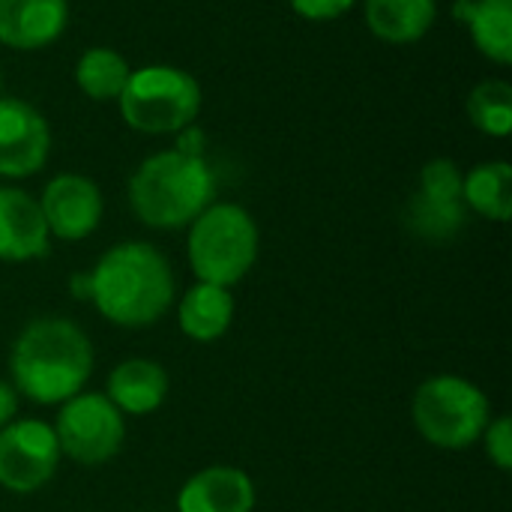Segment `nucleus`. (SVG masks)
I'll return each mask as SVG.
<instances>
[{
  "label": "nucleus",
  "instance_id": "13",
  "mask_svg": "<svg viewBox=\"0 0 512 512\" xmlns=\"http://www.w3.org/2000/svg\"><path fill=\"white\" fill-rule=\"evenodd\" d=\"M66 21V0H0V42L18 51L51 45Z\"/></svg>",
  "mask_w": 512,
  "mask_h": 512
},
{
  "label": "nucleus",
  "instance_id": "19",
  "mask_svg": "<svg viewBox=\"0 0 512 512\" xmlns=\"http://www.w3.org/2000/svg\"><path fill=\"white\" fill-rule=\"evenodd\" d=\"M129 63L120 51L114 48H105V45H96V48H87L81 57H78V66H75V81L78 87L90 96V99H120L126 81H129Z\"/></svg>",
  "mask_w": 512,
  "mask_h": 512
},
{
  "label": "nucleus",
  "instance_id": "17",
  "mask_svg": "<svg viewBox=\"0 0 512 512\" xmlns=\"http://www.w3.org/2000/svg\"><path fill=\"white\" fill-rule=\"evenodd\" d=\"M438 15V0H366L369 30L393 45L417 42L429 33Z\"/></svg>",
  "mask_w": 512,
  "mask_h": 512
},
{
  "label": "nucleus",
  "instance_id": "8",
  "mask_svg": "<svg viewBox=\"0 0 512 512\" xmlns=\"http://www.w3.org/2000/svg\"><path fill=\"white\" fill-rule=\"evenodd\" d=\"M60 465L54 426L42 420H12L0 429V486L15 495L39 492Z\"/></svg>",
  "mask_w": 512,
  "mask_h": 512
},
{
  "label": "nucleus",
  "instance_id": "10",
  "mask_svg": "<svg viewBox=\"0 0 512 512\" xmlns=\"http://www.w3.org/2000/svg\"><path fill=\"white\" fill-rule=\"evenodd\" d=\"M42 219L48 234L57 240H84L102 222V192L90 177L60 174L54 177L39 198Z\"/></svg>",
  "mask_w": 512,
  "mask_h": 512
},
{
  "label": "nucleus",
  "instance_id": "26",
  "mask_svg": "<svg viewBox=\"0 0 512 512\" xmlns=\"http://www.w3.org/2000/svg\"><path fill=\"white\" fill-rule=\"evenodd\" d=\"M180 135V141H177V150L180 153H192V156H201V150H204V135L198 132V129H183V132H177Z\"/></svg>",
  "mask_w": 512,
  "mask_h": 512
},
{
  "label": "nucleus",
  "instance_id": "6",
  "mask_svg": "<svg viewBox=\"0 0 512 512\" xmlns=\"http://www.w3.org/2000/svg\"><path fill=\"white\" fill-rule=\"evenodd\" d=\"M123 120L147 135L183 132L201 111V84L177 66L135 69L120 93Z\"/></svg>",
  "mask_w": 512,
  "mask_h": 512
},
{
  "label": "nucleus",
  "instance_id": "27",
  "mask_svg": "<svg viewBox=\"0 0 512 512\" xmlns=\"http://www.w3.org/2000/svg\"><path fill=\"white\" fill-rule=\"evenodd\" d=\"M69 291L75 300H90V276L87 273H75L69 279Z\"/></svg>",
  "mask_w": 512,
  "mask_h": 512
},
{
  "label": "nucleus",
  "instance_id": "16",
  "mask_svg": "<svg viewBox=\"0 0 512 512\" xmlns=\"http://www.w3.org/2000/svg\"><path fill=\"white\" fill-rule=\"evenodd\" d=\"M456 18L468 24L474 45L495 63H512V0H456Z\"/></svg>",
  "mask_w": 512,
  "mask_h": 512
},
{
  "label": "nucleus",
  "instance_id": "21",
  "mask_svg": "<svg viewBox=\"0 0 512 512\" xmlns=\"http://www.w3.org/2000/svg\"><path fill=\"white\" fill-rule=\"evenodd\" d=\"M468 117L471 123L495 138L510 135L512 129V87L507 81L489 78L483 84H477L468 96Z\"/></svg>",
  "mask_w": 512,
  "mask_h": 512
},
{
  "label": "nucleus",
  "instance_id": "20",
  "mask_svg": "<svg viewBox=\"0 0 512 512\" xmlns=\"http://www.w3.org/2000/svg\"><path fill=\"white\" fill-rule=\"evenodd\" d=\"M465 201H441V198H429L423 192H417L408 207H405V225L432 243L441 240H453L462 228H465Z\"/></svg>",
  "mask_w": 512,
  "mask_h": 512
},
{
  "label": "nucleus",
  "instance_id": "1",
  "mask_svg": "<svg viewBox=\"0 0 512 512\" xmlns=\"http://www.w3.org/2000/svg\"><path fill=\"white\" fill-rule=\"evenodd\" d=\"M90 276V303L114 327L141 330L174 306V273L150 243L111 246Z\"/></svg>",
  "mask_w": 512,
  "mask_h": 512
},
{
  "label": "nucleus",
  "instance_id": "14",
  "mask_svg": "<svg viewBox=\"0 0 512 512\" xmlns=\"http://www.w3.org/2000/svg\"><path fill=\"white\" fill-rule=\"evenodd\" d=\"M105 396L123 417H144L162 408L168 396V375L159 363L132 357L111 369Z\"/></svg>",
  "mask_w": 512,
  "mask_h": 512
},
{
  "label": "nucleus",
  "instance_id": "18",
  "mask_svg": "<svg viewBox=\"0 0 512 512\" xmlns=\"http://www.w3.org/2000/svg\"><path fill=\"white\" fill-rule=\"evenodd\" d=\"M462 201L474 213L507 222L512 216V168L507 162H483L465 174Z\"/></svg>",
  "mask_w": 512,
  "mask_h": 512
},
{
  "label": "nucleus",
  "instance_id": "11",
  "mask_svg": "<svg viewBox=\"0 0 512 512\" xmlns=\"http://www.w3.org/2000/svg\"><path fill=\"white\" fill-rule=\"evenodd\" d=\"M48 225L39 201L24 189L0 186V261L21 264L48 255Z\"/></svg>",
  "mask_w": 512,
  "mask_h": 512
},
{
  "label": "nucleus",
  "instance_id": "23",
  "mask_svg": "<svg viewBox=\"0 0 512 512\" xmlns=\"http://www.w3.org/2000/svg\"><path fill=\"white\" fill-rule=\"evenodd\" d=\"M486 444V453L489 459L501 468V471H510L512 468V423L510 417H498V420H489L483 438Z\"/></svg>",
  "mask_w": 512,
  "mask_h": 512
},
{
  "label": "nucleus",
  "instance_id": "9",
  "mask_svg": "<svg viewBox=\"0 0 512 512\" xmlns=\"http://www.w3.org/2000/svg\"><path fill=\"white\" fill-rule=\"evenodd\" d=\"M51 150L45 117L24 99H0V177H30L42 171Z\"/></svg>",
  "mask_w": 512,
  "mask_h": 512
},
{
  "label": "nucleus",
  "instance_id": "3",
  "mask_svg": "<svg viewBox=\"0 0 512 512\" xmlns=\"http://www.w3.org/2000/svg\"><path fill=\"white\" fill-rule=\"evenodd\" d=\"M216 198V177L204 156L162 150L138 165L129 180L135 216L159 231L192 225Z\"/></svg>",
  "mask_w": 512,
  "mask_h": 512
},
{
  "label": "nucleus",
  "instance_id": "7",
  "mask_svg": "<svg viewBox=\"0 0 512 512\" xmlns=\"http://www.w3.org/2000/svg\"><path fill=\"white\" fill-rule=\"evenodd\" d=\"M54 435L60 456H69L84 468H96L120 453L126 420L105 393H78L60 405Z\"/></svg>",
  "mask_w": 512,
  "mask_h": 512
},
{
  "label": "nucleus",
  "instance_id": "15",
  "mask_svg": "<svg viewBox=\"0 0 512 512\" xmlns=\"http://www.w3.org/2000/svg\"><path fill=\"white\" fill-rule=\"evenodd\" d=\"M234 321V297L222 285L198 282L177 303V324L192 342H216Z\"/></svg>",
  "mask_w": 512,
  "mask_h": 512
},
{
  "label": "nucleus",
  "instance_id": "5",
  "mask_svg": "<svg viewBox=\"0 0 512 512\" xmlns=\"http://www.w3.org/2000/svg\"><path fill=\"white\" fill-rule=\"evenodd\" d=\"M411 420L432 447L468 450L483 438L492 420V405L477 384L459 375H438L417 387Z\"/></svg>",
  "mask_w": 512,
  "mask_h": 512
},
{
  "label": "nucleus",
  "instance_id": "12",
  "mask_svg": "<svg viewBox=\"0 0 512 512\" xmlns=\"http://www.w3.org/2000/svg\"><path fill=\"white\" fill-rule=\"evenodd\" d=\"M252 510H255V483L246 471L231 465H213L192 474L177 495V512Z\"/></svg>",
  "mask_w": 512,
  "mask_h": 512
},
{
  "label": "nucleus",
  "instance_id": "24",
  "mask_svg": "<svg viewBox=\"0 0 512 512\" xmlns=\"http://www.w3.org/2000/svg\"><path fill=\"white\" fill-rule=\"evenodd\" d=\"M291 9L309 21H330V18H339L345 15L357 0H288Z\"/></svg>",
  "mask_w": 512,
  "mask_h": 512
},
{
  "label": "nucleus",
  "instance_id": "22",
  "mask_svg": "<svg viewBox=\"0 0 512 512\" xmlns=\"http://www.w3.org/2000/svg\"><path fill=\"white\" fill-rule=\"evenodd\" d=\"M465 174L453 159H432L420 174V192L441 201H462Z\"/></svg>",
  "mask_w": 512,
  "mask_h": 512
},
{
  "label": "nucleus",
  "instance_id": "25",
  "mask_svg": "<svg viewBox=\"0 0 512 512\" xmlns=\"http://www.w3.org/2000/svg\"><path fill=\"white\" fill-rule=\"evenodd\" d=\"M15 411H18V393L12 384L0 381V429L15 420Z\"/></svg>",
  "mask_w": 512,
  "mask_h": 512
},
{
  "label": "nucleus",
  "instance_id": "2",
  "mask_svg": "<svg viewBox=\"0 0 512 512\" xmlns=\"http://www.w3.org/2000/svg\"><path fill=\"white\" fill-rule=\"evenodd\" d=\"M9 372L15 393L36 405H63L84 390L93 372V345L69 318H36L12 345Z\"/></svg>",
  "mask_w": 512,
  "mask_h": 512
},
{
  "label": "nucleus",
  "instance_id": "4",
  "mask_svg": "<svg viewBox=\"0 0 512 512\" xmlns=\"http://www.w3.org/2000/svg\"><path fill=\"white\" fill-rule=\"evenodd\" d=\"M186 252L198 282L231 288L255 267L258 225L240 204H210L192 222Z\"/></svg>",
  "mask_w": 512,
  "mask_h": 512
}]
</instances>
